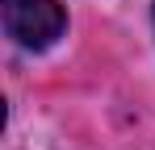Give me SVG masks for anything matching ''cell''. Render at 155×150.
Listing matches in <instances>:
<instances>
[{
  "label": "cell",
  "instance_id": "6da1fadb",
  "mask_svg": "<svg viewBox=\"0 0 155 150\" xmlns=\"http://www.w3.org/2000/svg\"><path fill=\"white\" fill-rule=\"evenodd\" d=\"M4 29L17 46L46 50L67 29V17L59 0H4Z\"/></svg>",
  "mask_w": 155,
  "mask_h": 150
}]
</instances>
